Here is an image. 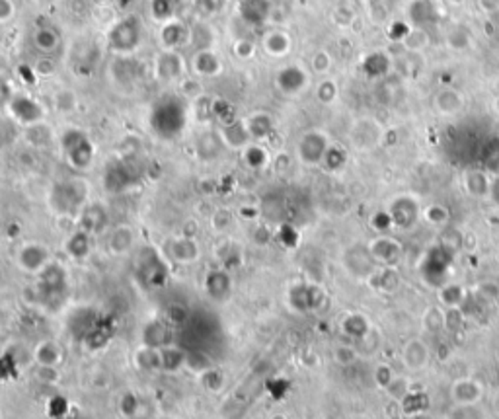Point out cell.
<instances>
[{"instance_id": "6da1fadb", "label": "cell", "mask_w": 499, "mask_h": 419, "mask_svg": "<svg viewBox=\"0 0 499 419\" xmlns=\"http://www.w3.org/2000/svg\"><path fill=\"white\" fill-rule=\"evenodd\" d=\"M151 127L160 139H174L185 127V108L176 96L160 97L151 111Z\"/></svg>"}, {"instance_id": "7a4b0ae2", "label": "cell", "mask_w": 499, "mask_h": 419, "mask_svg": "<svg viewBox=\"0 0 499 419\" xmlns=\"http://www.w3.org/2000/svg\"><path fill=\"white\" fill-rule=\"evenodd\" d=\"M88 197V185L82 180H65L53 185L51 192V207L59 215H75L82 213Z\"/></svg>"}, {"instance_id": "3957f363", "label": "cell", "mask_w": 499, "mask_h": 419, "mask_svg": "<svg viewBox=\"0 0 499 419\" xmlns=\"http://www.w3.org/2000/svg\"><path fill=\"white\" fill-rule=\"evenodd\" d=\"M37 289L39 297L47 306L59 308L63 301L66 299V290H68V279H66V271L59 263H49L47 268L37 275Z\"/></svg>"}, {"instance_id": "277c9868", "label": "cell", "mask_w": 499, "mask_h": 419, "mask_svg": "<svg viewBox=\"0 0 499 419\" xmlns=\"http://www.w3.org/2000/svg\"><path fill=\"white\" fill-rule=\"evenodd\" d=\"M63 151L68 164L76 170H84L92 164L94 158V147L86 137V133L78 129H68L63 135Z\"/></svg>"}, {"instance_id": "5b68a950", "label": "cell", "mask_w": 499, "mask_h": 419, "mask_svg": "<svg viewBox=\"0 0 499 419\" xmlns=\"http://www.w3.org/2000/svg\"><path fill=\"white\" fill-rule=\"evenodd\" d=\"M141 41V24L135 16L120 22L109 33V45L113 51H133Z\"/></svg>"}, {"instance_id": "8992f818", "label": "cell", "mask_w": 499, "mask_h": 419, "mask_svg": "<svg viewBox=\"0 0 499 419\" xmlns=\"http://www.w3.org/2000/svg\"><path fill=\"white\" fill-rule=\"evenodd\" d=\"M51 263L49 258V250L39 244V242H28L20 248L18 252V266L23 269L26 273H32V275H39L47 266Z\"/></svg>"}, {"instance_id": "52a82bcc", "label": "cell", "mask_w": 499, "mask_h": 419, "mask_svg": "<svg viewBox=\"0 0 499 419\" xmlns=\"http://www.w3.org/2000/svg\"><path fill=\"white\" fill-rule=\"evenodd\" d=\"M326 152H328V140L324 133L320 131L306 133L299 142V156L304 164H318L320 160H324Z\"/></svg>"}, {"instance_id": "ba28073f", "label": "cell", "mask_w": 499, "mask_h": 419, "mask_svg": "<svg viewBox=\"0 0 499 419\" xmlns=\"http://www.w3.org/2000/svg\"><path fill=\"white\" fill-rule=\"evenodd\" d=\"M147 256L141 258L139 261V271L142 273V277L144 281L152 285V287H158V285H162L164 281H166V275H168V271H166V266H164L162 258L154 252V250H149V252H144Z\"/></svg>"}, {"instance_id": "9c48e42d", "label": "cell", "mask_w": 499, "mask_h": 419, "mask_svg": "<svg viewBox=\"0 0 499 419\" xmlns=\"http://www.w3.org/2000/svg\"><path fill=\"white\" fill-rule=\"evenodd\" d=\"M232 289V281L228 277L227 271L223 269H213L205 277V290L213 301H225Z\"/></svg>"}, {"instance_id": "30bf717a", "label": "cell", "mask_w": 499, "mask_h": 419, "mask_svg": "<svg viewBox=\"0 0 499 419\" xmlns=\"http://www.w3.org/2000/svg\"><path fill=\"white\" fill-rule=\"evenodd\" d=\"M435 109L443 115H456L460 109L464 108V97L458 90L453 88H443L441 92L435 94Z\"/></svg>"}, {"instance_id": "8fae6325", "label": "cell", "mask_w": 499, "mask_h": 419, "mask_svg": "<svg viewBox=\"0 0 499 419\" xmlns=\"http://www.w3.org/2000/svg\"><path fill=\"white\" fill-rule=\"evenodd\" d=\"M308 75L304 73L301 66H287L283 68L279 76H277V84L285 94H299L304 86H306Z\"/></svg>"}, {"instance_id": "7c38bea8", "label": "cell", "mask_w": 499, "mask_h": 419, "mask_svg": "<svg viewBox=\"0 0 499 419\" xmlns=\"http://www.w3.org/2000/svg\"><path fill=\"white\" fill-rule=\"evenodd\" d=\"M144 345L154 347V349H162L166 345L172 344V332L168 328V324L162 320H152L144 328Z\"/></svg>"}, {"instance_id": "4fadbf2b", "label": "cell", "mask_w": 499, "mask_h": 419, "mask_svg": "<svg viewBox=\"0 0 499 419\" xmlns=\"http://www.w3.org/2000/svg\"><path fill=\"white\" fill-rule=\"evenodd\" d=\"M66 256L73 258L75 261H84L90 256V250H92V240L86 230H76L73 236L66 238L65 242Z\"/></svg>"}, {"instance_id": "5bb4252c", "label": "cell", "mask_w": 499, "mask_h": 419, "mask_svg": "<svg viewBox=\"0 0 499 419\" xmlns=\"http://www.w3.org/2000/svg\"><path fill=\"white\" fill-rule=\"evenodd\" d=\"M33 357H35V363L41 369H55V366L59 365L61 357H63V349H61V345L57 344V342L47 339V342H41L35 347Z\"/></svg>"}, {"instance_id": "9a60e30c", "label": "cell", "mask_w": 499, "mask_h": 419, "mask_svg": "<svg viewBox=\"0 0 499 419\" xmlns=\"http://www.w3.org/2000/svg\"><path fill=\"white\" fill-rule=\"evenodd\" d=\"M170 256L180 263H194L199 258V250L191 238H178L170 244Z\"/></svg>"}, {"instance_id": "2e32d148", "label": "cell", "mask_w": 499, "mask_h": 419, "mask_svg": "<svg viewBox=\"0 0 499 419\" xmlns=\"http://www.w3.org/2000/svg\"><path fill=\"white\" fill-rule=\"evenodd\" d=\"M108 223V216L106 211L98 207V205H92V207H84L82 209V230H86L88 234L92 232H100Z\"/></svg>"}, {"instance_id": "e0dca14e", "label": "cell", "mask_w": 499, "mask_h": 419, "mask_svg": "<svg viewBox=\"0 0 499 419\" xmlns=\"http://www.w3.org/2000/svg\"><path fill=\"white\" fill-rule=\"evenodd\" d=\"M187 361V355L178 349L176 345H166L160 349V369L162 371H178L180 366L185 365Z\"/></svg>"}, {"instance_id": "ac0fdd59", "label": "cell", "mask_w": 499, "mask_h": 419, "mask_svg": "<svg viewBox=\"0 0 499 419\" xmlns=\"http://www.w3.org/2000/svg\"><path fill=\"white\" fill-rule=\"evenodd\" d=\"M135 363L142 371H158L160 369V349L142 345L135 353Z\"/></svg>"}, {"instance_id": "d6986e66", "label": "cell", "mask_w": 499, "mask_h": 419, "mask_svg": "<svg viewBox=\"0 0 499 419\" xmlns=\"http://www.w3.org/2000/svg\"><path fill=\"white\" fill-rule=\"evenodd\" d=\"M30 109H39V106L32 102V100H28V97H18V100H14L12 102V111H14V115L23 121V123H33V121H37V115H33L30 113Z\"/></svg>"}, {"instance_id": "ffe728a7", "label": "cell", "mask_w": 499, "mask_h": 419, "mask_svg": "<svg viewBox=\"0 0 499 419\" xmlns=\"http://www.w3.org/2000/svg\"><path fill=\"white\" fill-rule=\"evenodd\" d=\"M273 129V123L272 119L267 118V115H254V118L249 119L248 123V133L252 137H256V139H263V137H267Z\"/></svg>"}, {"instance_id": "44dd1931", "label": "cell", "mask_w": 499, "mask_h": 419, "mask_svg": "<svg viewBox=\"0 0 499 419\" xmlns=\"http://www.w3.org/2000/svg\"><path fill=\"white\" fill-rule=\"evenodd\" d=\"M133 244V232H131L127 226H121L117 228L115 232H113V236L109 240V246L111 250L115 252V254H123V252H127Z\"/></svg>"}, {"instance_id": "7402d4cb", "label": "cell", "mask_w": 499, "mask_h": 419, "mask_svg": "<svg viewBox=\"0 0 499 419\" xmlns=\"http://www.w3.org/2000/svg\"><path fill=\"white\" fill-rule=\"evenodd\" d=\"M289 47H291V39L283 32H275L272 37L267 39V49H270V53L273 55H285L289 51Z\"/></svg>"}, {"instance_id": "603a6c76", "label": "cell", "mask_w": 499, "mask_h": 419, "mask_svg": "<svg viewBox=\"0 0 499 419\" xmlns=\"http://www.w3.org/2000/svg\"><path fill=\"white\" fill-rule=\"evenodd\" d=\"M139 409V398L135 394H125L120 400V411L123 413V418H133Z\"/></svg>"}, {"instance_id": "cb8c5ba5", "label": "cell", "mask_w": 499, "mask_h": 419, "mask_svg": "<svg viewBox=\"0 0 499 419\" xmlns=\"http://www.w3.org/2000/svg\"><path fill=\"white\" fill-rule=\"evenodd\" d=\"M35 41H37V45H39L44 51H51L55 44H57V35H55V32H51V30H41V32H37V35H35Z\"/></svg>"}, {"instance_id": "d4e9b609", "label": "cell", "mask_w": 499, "mask_h": 419, "mask_svg": "<svg viewBox=\"0 0 499 419\" xmlns=\"http://www.w3.org/2000/svg\"><path fill=\"white\" fill-rule=\"evenodd\" d=\"M246 162H248L252 168H260L261 164L265 162V152L261 147H249L246 151Z\"/></svg>"}, {"instance_id": "484cf974", "label": "cell", "mask_w": 499, "mask_h": 419, "mask_svg": "<svg viewBox=\"0 0 499 419\" xmlns=\"http://www.w3.org/2000/svg\"><path fill=\"white\" fill-rule=\"evenodd\" d=\"M318 97L322 102H326V104H330L336 97V84L334 82H324L322 86L318 88Z\"/></svg>"}, {"instance_id": "4316f807", "label": "cell", "mask_w": 499, "mask_h": 419, "mask_svg": "<svg viewBox=\"0 0 499 419\" xmlns=\"http://www.w3.org/2000/svg\"><path fill=\"white\" fill-rule=\"evenodd\" d=\"M330 63H332V59L328 53H318L314 57V68L318 73H326L330 68Z\"/></svg>"}, {"instance_id": "83f0119b", "label": "cell", "mask_w": 499, "mask_h": 419, "mask_svg": "<svg viewBox=\"0 0 499 419\" xmlns=\"http://www.w3.org/2000/svg\"><path fill=\"white\" fill-rule=\"evenodd\" d=\"M478 8L486 14H493L499 10V0H478Z\"/></svg>"}, {"instance_id": "f1b7e54d", "label": "cell", "mask_w": 499, "mask_h": 419, "mask_svg": "<svg viewBox=\"0 0 499 419\" xmlns=\"http://www.w3.org/2000/svg\"><path fill=\"white\" fill-rule=\"evenodd\" d=\"M496 109H498V111H499V97H498V100H496Z\"/></svg>"}, {"instance_id": "f546056e", "label": "cell", "mask_w": 499, "mask_h": 419, "mask_svg": "<svg viewBox=\"0 0 499 419\" xmlns=\"http://www.w3.org/2000/svg\"><path fill=\"white\" fill-rule=\"evenodd\" d=\"M272 419H285V418H283V416H275V418H272Z\"/></svg>"}, {"instance_id": "4dcf8cb0", "label": "cell", "mask_w": 499, "mask_h": 419, "mask_svg": "<svg viewBox=\"0 0 499 419\" xmlns=\"http://www.w3.org/2000/svg\"><path fill=\"white\" fill-rule=\"evenodd\" d=\"M453 2H455V4H460V2H462V0H453Z\"/></svg>"}]
</instances>
